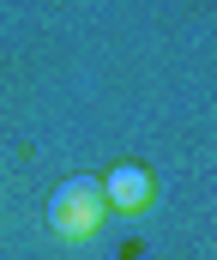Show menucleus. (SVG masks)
<instances>
[{
	"mask_svg": "<svg viewBox=\"0 0 217 260\" xmlns=\"http://www.w3.org/2000/svg\"><path fill=\"white\" fill-rule=\"evenodd\" d=\"M103 218H109V200H103V182L97 176H72V182H61L49 194V230L67 236V242L91 236Z\"/></svg>",
	"mask_w": 217,
	"mask_h": 260,
	"instance_id": "nucleus-1",
	"label": "nucleus"
},
{
	"mask_svg": "<svg viewBox=\"0 0 217 260\" xmlns=\"http://www.w3.org/2000/svg\"><path fill=\"white\" fill-rule=\"evenodd\" d=\"M103 200H109V212H145L157 200V182H151L145 164H115L109 182H103Z\"/></svg>",
	"mask_w": 217,
	"mask_h": 260,
	"instance_id": "nucleus-2",
	"label": "nucleus"
}]
</instances>
